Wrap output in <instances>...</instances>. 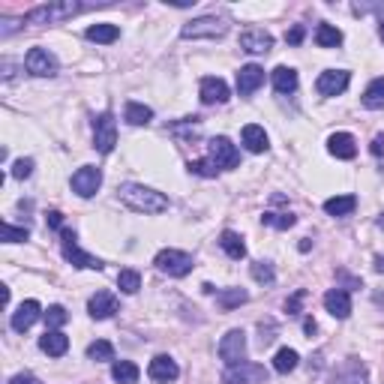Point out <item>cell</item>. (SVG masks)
I'll use <instances>...</instances> for the list:
<instances>
[{
  "label": "cell",
  "instance_id": "obj_1",
  "mask_svg": "<svg viewBox=\"0 0 384 384\" xmlns=\"http://www.w3.org/2000/svg\"><path fill=\"white\" fill-rule=\"evenodd\" d=\"M117 195L129 210H135V214H166L168 210L166 195L150 190V186H144V183H124L117 190Z\"/></svg>",
  "mask_w": 384,
  "mask_h": 384
},
{
  "label": "cell",
  "instance_id": "obj_2",
  "mask_svg": "<svg viewBox=\"0 0 384 384\" xmlns=\"http://www.w3.org/2000/svg\"><path fill=\"white\" fill-rule=\"evenodd\" d=\"M84 6L76 3V0H57V3H43V6H34L27 15H24V21L27 24H60L72 19V15H78Z\"/></svg>",
  "mask_w": 384,
  "mask_h": 384
},
{
  "label": "cell",
  "instance_id": "obj_3",
  "mask_svg": "<svg viewBox=\"0 0 384 384\" xmlns=\"http://www.w3.org/2000/svg\"><path fill=\"white\" fill-rule=\"evenodd\" d=\"M228 34V21L219 19V15H201V19H192L190 24H183L181 36L183 39H219Z\"/></svg>",
  "mask_w": 384,
  "mask_h": 384
},
{
  "label": "cell",
  "instance_id": "obj_4",
  "mask_svg": "<svg viewBox=\"0 0 384 384\" xmlns=\"http://www.w3.org/2000/svg\"><path fill=\"white\" fill-rule=\"evenodd\" d=\"M153 264H157L159 273L181 280V276H186L192 271V256L190 252H183V249H162V252H157Z\"/></svg>",
  "mask_w": 384,
  "mask_h": 384
},
{
  "label": "cell",
  "instance_id": "obj_5",
  "mask_svg": "<svg viewBox=\"0 0 384 384\" xmlns=\"http://www.w3.org/2000/svg\"><path fill=\"white\" fill-rule=\"evenodd\" d=\"M60 247H63V258H67L72 267H84V271H102L105 267L100 258H93V256H87L84 249H78L76 231H69V228L60 231Z\"/></svg>",
  "mask_w": 384,
  "mask_h": 384
},
{
  "label": "cell",
  "instance_id": "obj_6",
  "mask_svg": "<svg viewBox=\"0 0 384 384\" xmlns=\"http://www.w3.org/2000/svg\"><path fill=\"white\" fill-rule=\"evenodd\" d=\"M24 69L30 72V76L36 78H52L57 76V69H60V63H57V57L48 52V48H30L27 57H24Z\"/></svg>",
  "mask_w": 384,
  "mask_h": 384
},
{
  "label": "cell",
  "instance_id": "obj_7",
  "mask_svg": "<svg viewBox=\"0 0 384 384\" xmlns=\"http://www.w3.org/2000/svg\"><path fill=\"white\" fill-rule=\"evenodd\" d=\"M114 144H117V120L111 111H102L93 120V147L100 153H111Z\"/></svg>",
  "mask_w": 384,
  "mask_h": 384
},
{
  "label": "cell",
  "instance_id": "obj_8",
  "mask_svg": "<svg viewBox=\"0 0 384 384\" xmlns=\"http://www.w3.org/2000/svg\"><path fill=\"white\" fill-rule=\"evenodd\" d=\"M219 357L225 361V366H238L247 361V333L243 330H228L219 339Z\"/></svg>",
  "mask_w": 384,
  "mask_h": 384
},
{
  "label": "cell",
  "instance_id": "obj_9",
  "mask_svg": "<svg viewBox=\"0 0 384 384\" xmlns=\"http://www.w3.org/2000/svg\"><path fill=\"white\" fill-rule=\"evenodd\" d=\"M264 379H267L264 366L249 363V361H243L238 366H228V370L223 372V384H258Z\"/></svg>",
  "mask_w": 384,
  "mask_h": 384
},
{
  "label": "cell",
  "instance_id": "obj_10",
  "mask_svg": "<svg viewBox=\"0 0 384 384\" xmlns=\"http://www.w3.org/2000/svg\"><path fill=\"white\" fill-rule=\"evenodd\" d=\"M207 150H210V159L216 162V168L223 171V168H234L240 162V153H238V147L231 144V138H225V135H216L214 142L207 144Z\"/></svg>",
  "mask_w": 384,
  "mask_h": 384
},
{
  "label": "cell",
  "instance_id": "obj_11",
  "mask_svg": "<svg viewBox=\"0 0 384 384\" xmlns=\"http://www.w3.org/2000/svg\"><path fill=\"white\" fill-rule=\"evenodd\" d=\"M102 186V171L96 166H84L72 174V192H78L81 199H91L96 195V190Z\"/></svg>",
  "mask_w": 384,
  "mask_h": 384
},
{
  "label": "cell",
  "instance_id": "obj_12",
  "mask_svg": "<svg viewBox=\"0 0 384 384\" xmlns=\"http://www.w3.org/2000/svg\"><path fill=\"white\" fill-rule=\"evenodd\" d=\"M348 81H351V76L346 69H328V72H321V76H318L315 91L321 96H339L348 87Z\"/></svg>",
  "mask_w": 384,
  "mask_h": 384
},
{
  "label": "cell",
  "instance_id": "obj_13",
  "mask_svg": "<svg viewBox=\"0 0 384 384\" xmlns=\"http://www.w3.org/2000/svg\"><path fill=\"white\" fill-rule=\"evenodd\" d=\"M330 384H370V372H366V366L361 361L348 357V361L342 363L337 372H333Z\"/></svg>",
  "mask_w": 384,
  "mask_h": 384
},
{
  "label": "cell",
  "instance_id": "obj_14",
  "mask_svg": "<svg viewBox=\"0 0 384 384\" xmlns=\"http://www.w3.org/2000/svg\"><path fill=\"white\" fill-rule=\"evenodd\" d=\"M199 93H201V102H204V105H223V102H228V96H231L228 84H225L223 78H216V76L201 78Z\"/></svg>",
  "mask_w": 384,
  "mask_h": 384
},
{
  "label": "cell",
  "instance_id": "obj_15",
  "mask_svg": "<svg viewBox=\"0 0 384 384\" xmlns=\"http://www.w3.org/2000/svg\"><path fill=\"white\" fill-rule=\"evenodd\" d=\"M240 48L249 54H267L273 48V36L261 27H249L240 34Z\"/></svg>",
  "mask_w": 384,
  "mask_h": 384
},
{
  "label": "cell",
  "instance_id": "obj_16",
  "mask_svg": "<svg viewBox=\"0 0 384 384\" xmlns=\"http://www.w3.org/2000/svg\"><path fill=\"white\" fill-rule=\"evenodd\" d=\"M43 315V306L36 304V300H24V304L15 309L12 313V318H10V324H12V330H19V333H24V330H30L36 324V318Z\"/></svg>",
  "mask_w": 384,
  "mask_h": 384
},
{
  "label": "cell",
  "instance_id": "obj_17",
  "mask_svg": "<svg viewBox=\"0 0 384 384\" xmlns=\"http://www.w3.org/2000/svg\"><path fill=\"white\" fill-rule=\"evenodd\" d=\"M261 84H264V69H261L258 63H247V67H240V72H238V93L240 96H252Z\"/></svg>",
  "mask_w": 384,
  "mask_h": 384
},
{
  "label": "cell",
  "instance_id": "obj_18",
  "mask_svg": "<svg viewBox=\"0 0 384 384\" xmlns=\"http://www.w3.org/2000/svg\"><path fill=\"white\" fill-rule=\"evenodd\" d=\"M147 375H150L157 384H168V381H174L177 375H181V370H177V363L171 361L168 354H157L150 361V366H147Z\"/></svg>",
  "mask_w": 384,
  "mask_h": 384
},
{
  "label": "cell",
  "instance_id": "obj_19",
  "mask_svg": "<svg viewBox=\"0 0 384 384\" xmlns=\"http://www.w3.org/2000/svg\"><path fill=\"white\" fill-rule=\"evenodd\" d=\"M87 313H91L96 321H105L117 313V297L111 291H96L91 300H87Z\"/></svg>",
  "mask_w": 384,
  "mask_h": 384
},
{
  "label": "cell",
  "instance_id": "obj_20",
  "mask_svg": "<svg viewBox=\"0 0 384 384\" xmlns=\"http://www.w3.org/2000/svg\"><path fill=\"white\" fill-rule=\"evenodd\" d=\"M328 150L337 159H354L357 157V142H354V135L351 133H333L328 138Z\"/></svg>",
  "mask_w": 384,
  "mask_h": 384
},
{
  "label": "cell",
  "instance_id": "obj_21",
  "mask_svg": "<svg viewBox=\"0 0 384 384\" xmlns=\"http://www.w3.org/2000/svg\"><path fill=\"white\" fill-rule=\"evenodd\" d=\"M324 309L333 315V318H348L351 315V297L346 289H330L324 294Z\"/></svg>",
  "mask_w": 384,
  "mask_h": 384
},
{
  "label": "cell",
  "instance_id": "obj_22",
  "mask_svg": "<svg viewBox=\"0 0 384 384\" xmlns=\"http://www.w3.org/2000/svg\"><path fill=\"white\" fill-rule=\"evenodd\" d=\"M39 348H43L48 357H63L69 351V337L60 330H45L43 337H39Z\"/></svg>",
  "mask_w": 384,
  "mask_h": 384
},
{
  "label": "cell",
  "instance_id": "obj_23",
  "mask_svg": "<svg viewBox=\"0 0 384 384\" xmlns=\"http://www.w3.org/2000/svg\"><path fill=\"white\" fill-rule=\"evenodd\" d=\"M240 138H243V147H247L249 153H264L267 147H271V144H267V133H264V126H258V124L243 126Z\"/></svg>",
  "mask_w": 384,
  "mask_h": 384
},
{
  "label": "cell",
  "instance_id": "obj_24",
  "mask_svg": "<svg viewBox=\"0 0 384 384\" xmlns=\"http://www.w3.org/2000/svg\"><path fill=\"white\" fill-rule=\"evenodd\" d=\"M271 81H273L276 93H294L297 91V72H294L291 67H276L271 72Z\"/></svg>",
  "mask_w": 384,
  "mask_h": 384
},
{
  "label": "cell",
  "instance_id": "obj_25",
  "mask_svg": "<svg viewBox=\"0 0 384 384\" xmlns=\"http://www.w3.org/2000/svg\"><path fill=\"white\" fill-rule=\"evenodd\" d=\"M354 207H357L354 195H333V199L324 201V214L328 216H348L354 214Z\"/></svg>",
  "mask_w": 384,
  "mask_h": 384
},
{
  "label": "cell",
  "instance_id": "obj_26",
  "mask_svg": "<svg viewBox=\"0 0 384 384\" xmlns=\"http://www.w3.org/2000/svg\"><path fill=\"white\" fill-rule=\"evenodd\" d=\"M219 247H223V252L228 258H234V261H240L243 256H247V243H243L240 234H234V231H223L219 234Z\"/></svg>",
  "mask_w": 384,
  "mask_h": 384
},
{
  "label": "cell",
  "instance_id": "obj_27",
  "mask_svg": "<svg viewBox=\"0 0 384 384\" xmlns=\"http://www.w3.org/2000/svg\"><path fill=\"white\" fill-rule=\"evenodd\" d=\"M84 36L91 39V43L109 45V43H114V39L120 36V27H117V24H91V27L84 30Z\"/></svg>",
  "mask_w": 384,
  "mask_h": 384
},
{
  "label": "cell",
  "instance_id": "obj_28",
  "mask_svg": "<svg viewBox=\"0 0 384 384\" xmlns=\"http://www.w3.org/2000/svg\"><path fill=\"white\" fill-rule=\"evenodd\" d=\"M138 375H142V370H138L133 361H114L111 363V379L117 384H135Z\"/></svg>",
  "mask_w": 384,
  "mask_h": 384
},
{
  "label": "cell",
  "instance_id": "obj_29",
  "mask_svg": "<svg viewBox=\"0 0 384 384\" xmlns=\"http://www.w3.org/2000/svg\"><path fill=\"white\" fill-rule=\"evenodd\" d=\"M124 117H126V124H133V126H147L153 120V109H147L144 102H126Z\"/></svg>",
  "mask_w": 384,
  "mask_h": 384
},
{
  "label": "cell",
  "instance_id": "obj_30",
  "mask_svg": "<svg viewBox=\"0 0 384 384\" xmlns=\"http://www.w3.org/2000/svg\"><path fill=\"white\" fill-rule=\"evenodd\" d=\"M363 105L370 111H384V78L370 81V87L363 91Z\"/></svg>",
  "mask_w": 384,
  "mask_h": 384
},
{
  "label": "cell",
  "instance_id": "obj_31",
  "mask_svg": "<svg viewBox=\"0 0 384 384\" xmlns=\"http://www.w3.org/2000/svg\"><path fill=\"white\" fill-rule=\"evenodd\" d=\"M315 43H318V48H337V45H342V30L333 27V24H318Z\"/></svg>",
  "mask_w": 384,
  "mask_h": 384
},
{
  "label": "cell",
  "instance_id": "obj_32",
  "mask_svg": "<svg viewBox=\"0 0 384 384\" xmlns=\"http://www.w3.org/2000/svg\"><path fill=\"white\" fill-rule=\"evenodd\" d=\"M297 351L294 348H280L276 351V357H273V370L280 372V375H289L291 370H297Z\"/></svg>",
  "mask_w": 384,
  "mask_h": 384
},
{
  "label": "cell",
  "instance_id": "obj_33",
  "mask_svg": "<svg viewBox=\"0 0 384 384\" xmlns=\"http://www.w3.org/2000/svg\"><path fill=\"white\" fill-rule=\"evenodd\" d=\"M247 300H249V294L243 289H225V291L216 294V304L223 309H238L240 304H247Z\"/></svg>",
  "mask_w": 384,
  "mask_h": 384
},
{
  "label": "cell",
  "instance_id": "obj_34",
  "mask_svg": "<svg viewBox=\"0 0 384 384\" xmlns=\"http://www.w3.org/2000/svg\"><path fill=\"white\" fill-rule=\"evenodd\" d=\"M87 357L91 361H96V363H114V346L111 342H105V339H96V342H91L87 346Z\"/></svg>",
  "mask_w": 384,
  "mask_h": 384
},
{
  "label": "cell",
  "instance_id": "obj_35",
  "mask_svg": "<svg viewBox=\"0 0 384 384\" xmlns=\"http://www.w3.org/2000/svg\"><path fill=\"white\" fill-rule=\"evenodd\" d=\"M117 289L124 294H135L138 289H142V276H138V271H133V267H126V271L117 273Z\"/></svg>",
  "mask_w": 384,
  "mask_h": 384
},
{
  "label": "cell",
  "instance_id": "obj_36",
  "mask_svg": "<svg viewBox=\"0 0 384 384\" xmlns=\"http://www.w3.org/2000/svg\"><path fill=\"white\" fill-rule=\"evenodd\" d=\"M43 318H45V328L48 330H60L63 324L69 321V315H67V309H63V306H48L43 313Z\"/></svg>",
  "mask_w": 384,
  "mask_h": 384
},
{
  "label": "cell",
  "instance_id": "obj_37",
  "mask_svg": "<svg viewBox=\"0 0 384 384\" xmlns=\"http://www.w3.org/2000/svg\"><path fill=\"white\" fill-rule=\"evenodd\" d=\"M249 273H252V280H256V282H264V285H271L276 280L271 261H256V264L249 267Z\"/></svg>",
  "mask_w": 384,
  "mask_h": 384
},
{
  "label": "cell",
  "instance_id": "obj_38",
  "mask_svg": "<svg viewBox=\"0 0 384 384\" xmlns=\"http://www.w3.org/2000/svg\"><path fill=\"white\" fill-rule=\"evenodd\" d=\"M27 228H19V225H12V223H3V228H0V240L3 243H21V240H27Z\"/></svg>",
  "mask_w": 384,
  "mask_h": 384
},
{
  "label": "cell",
  "instance_id": "obj_39",
  "mask_svg": "<svg viewBox=\"0 0 384 384\" xmlns=\"http://www.w3.org/2000/svg\"><path fill=\"white\" fill-rule=\"evenodd\" d=\"M186 168H190L192 174H199V177H216L219 174V168H216L214 159H192Z\"/></svg>",
  "mask_w": 384,
  "mask_h": 384
},
{
  "label": "cell",
  "instance_id": "obj_40",
  "mask_svg": "<svg viewBox=\"0 0 384 384\" xmlns=\"http://www.w3.org/2000/svg\"><path fill=\"white\" fill-rule=\"evenodd\" d=\"M261 223L271 225V228H280V231H285V228H291L297 219H294L291 214H264L261 216Z\"/></svg>",
  "mask_w": 384,
  "mask_h": 384
},
{
  "label": "cell",
  "instance_id": "obj_41",
  "mask_svg": "<svg viewBox=\"0 0 384 384\" xmlns=\"http://www.w3.org/2000/svg\"><path fill=\"white\" fill-rule=\"evenodd\" d=\"M30 174H34V159H19L12 166V177H19V181H24Z\"/></svg>",
  "mask_w": 384,
  "mask_h": 384
},
{
  "label": "cell",
  "instance_id": "obj_42",
  "mask_svg": "<svg viewBox=\"0 0 384 384\" xmlns=\"http://www.w3.org/2000/svg\"><path fill=\"white\" fill-rule=\"evenodd\" d=\"M45 223H48V228H57V231H63V214H60V210H48Z\"/></svg>",
  "mask_w": 384,
  "mask_h": 384
},
{
  "label": "cell",
  "instance_id": "obj_43",
  "mask_svg": "<svg viewBox=\"0 0 384 384\" xmlns=\"http://www.w3.org/2000/svg\"><path fill=\"white\" fill-rule=\"evenodd\" d=\"M285 39H289L291 45H300V43H304V24H294L289 34H285Z\"/></svg>",
  "mask_w": 384,
  "mask_h": 384
},
{
  "label": "cell",
  "instance_id": "obj_44",
  "mask_svg": "<svg viewBox=\"0 0 384 384\" xmlns=\"http://www.w3.org/2000/svg\"><path fill=\"white\" fill-rule=\"evenodd\" d=\"M304 297H306V291H297V294H294V297L289 300V304H285V309H289L291 315H297V313H300V304H304Z\"/></svg>",
  "mask_w": 384,
  "mask_h": 384
},
{
  "label": "cell",
  "instance_id": "obj_45",
  "mask_svg": "<svg viewBox=\"0 0 384 384\" xmlns=\"http://www.w3.org/2000/svg\"><path fill=\"white\" fill-rule=\"evenodd\" d=\"M10 384H43L36 379V375H30V372H19V375H12Z\"/></svg>",
  "mask_w": 384,
  "mask_h": 384
},
{
  "label": "cell",
  "instance_id": "obj_46",
  "mask_svg": "<svg viewBox=\"0 0 384 384\" xmlns=\"http://www.w3.org/2000/svg\"><path fill=\"white\" fill-rule=\"evenodd\" d=\"M381 150H384V135H375V142H372V153H375V157H381Z\"/></svg>",
  "mask_w": 384,
  "mask_h": 384
},
{
  "label": "cell",
  "instance_id": "obj_47",
  "mask_svg": "<svg viewBox=\"0 0 384 384\" xmlns=\"http://www.w3.org/2000/svg\"><path fill=\"white\" fill-rule=\"evenodd\" d=\"M304 330L309 333V337H313V333H315V321H313V318H306V321H304Z\"/></svg>",
  "mask_w": 384,
  "mask_h": 384
},
{
  "label": "cell",
  "instance_id": "obj_48",
  "mask_svg": "<svg viewBox=\"0 0 384 384\" xmlns=\"http://www.w3.org/2000/svg\"><path fill=\"white\" fill-rule=\"evenodd\" d=\"M166 3H171V6H192L195 0H166Z\"/></svg>",
  "mask_w": 384,
  "mask_h": 384
},
{
  "label": "cell",
  "instance_id": "obj_49",
  "mask_svg": "<svg viewBox=\"0 0 384 384\" xmlns=\"http://www.w3.org/2000/svg\"><path fill=\"white\" fill-rule=\"evenodd\" d=\"M375 271L384 273V256H375Z\"/></svg>",
  "mask_w": 384,
  "mask_h": 384
},
{
  "label": "cell",
  "instance_id": "obj_50",
  "mask_svg": "<svg viewBox=\"0 0 384 384\" xmlns=\"http://www.w3.org/2000/svg\"><path fill=\"white\" fill-rule=\"evenodd\" d=\"M379 34H381V39H384V21H381V27H379Z\"/></svg>",
  "mask_w": 384,
  "mask_h": 384
}]
</instances>
